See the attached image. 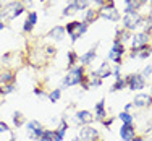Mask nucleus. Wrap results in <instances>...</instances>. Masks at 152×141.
Masks as SVG:
<instances>
[{
	"mask_svg": "<svg viewBox=\"0 0 152 141\" xmlns=\"http://www.w3.org/2000/svg\"><path fill=\"white\" fill-rule=\"evenodd\" d=\"M83 75H84V67H83V65H76V67H73L66 73V76L63 78V86L66 88V86H76V84H79Z\"/></svg>",
	"mask_w": 152,
	"mask_h": 141,
	"instance_id": "f257e3e1",
	"label": "nucleus"
},
{
	"mask_svg": "<svg viewBox=\"0 0 152 141\" xmlns=\"http://www.w3.org/2000/svg\"><path fill=\"white\" fill-rule=\"evenodd\" d=\"M2 10H3V13H5V18L13 20V18L20 16L21 13L24 12V5H23V2H20V0H18V2L15 0V2H10V3H7V5H3Z\"/></svg>",
	"mask_w": 152,
	"mask_h": 141,
	"instance_id": "f03ea898",
	"label": "nucleus"
},
{
	"mask_svg": "<svg viewBox=\"0 0 152 141\" xmlns=\"http://www.w3.org/2000/svg\"><path fill=\"white\" fill-rule=\"evenodd\" d=\"M141 21H142V16L137 12L126 13V15L123 16V24H125V29H128V31H133L134 28H137L141 24Z\"/></svg>",
	"mask_w": 152,
	"mask_h": 141,
	"instance_id": "7ed1b4c3",
	"label": "nucleus"
},
{
	"mask_svg": "<svg viewBox=\"0 0 152 141\" xmlns=\"http://www.w3.org/2000/svg\"><path fill=\"white\" fill-rule=\"evenodd\" d=\"M99 16L104 18V20H108V21H118L120 20V12L115 7L104 5L99 8Z\"/></svg>",
	"mask_w": 152,
	"mask_h": 141,
	"instance_id": "20e7f679",
	"label": "nucleus"
},
{
	"mask_svg": "<svg viewBox=\"0 0 152 141\" xmlns=\"http://www.w3.org/2000/svg\"><path fill=\"white\" fill-rule=\"evenodd\" d=\"M126 86H128L131 91H137V89H142L146 84V79L142 78V75H129L125 78Z\"/></svg>",
	"mask_w": 152,
	"mask_h": 141,
	"instance_id": "39448f33",
	"label": "nucleus"
},
{
	"mask_svg": "<svg viewBox=\"0 0 152 141\" xmlns=\"http://www.w3.org/2000/svg\"><path fill=\"white\" fill-rule=\"evenodd\" d=\"M44 126H42L41 122H37V120H31L29 123H28V135L31 136V138H34V140H39L42 136V133H44Z\"/></svg>",
	"mask_w": 152,
	"mask_h": 141,
	"instance_id": "423d86ee",
	"label": "nucleus"
},
{
	"mask_svg": "<svg viewBox=\"0 0 152 141\" xmlns=\"http://www.w3.org/2000/svg\"><path fill=\"white\" fill-rule=\"evenodd\" d=\"M99 136V131L92 126H83L79 131V141H96V138Z\"/></svg>",
	"mask_w": 152,
	"mask_h": 141,
	"instance_id": "0eeeda50",
	"label": "nucleus"
},
{
	"mask_svg": "<svg viewBox=\"0 0 152 141\" xmlns=\"http://www.w3.org/2000/svg\"><path fill=\"white\" fill-rule=\"evenodd\" d=\"M15 79H16V75L10 68H3L0 71V84H15Z\"/></svg>",
	"mask_w": 152,
	"mask_h": 141,
	"instance_id": "6e6552de",
	"label": "nucleus"
},
{
	"mask_svg": "<svg viewBox=\"0 0 152 141\" xmlns=\"http://www.w3.org/2000/svg\"><path fill=\"white\" fill-rule=\"evenodd\" d=\"M75 118L79 125H89L94 122V115L89 110H78L75 115Z\"/></svg>",
	"mask_w": 152,
	"mask_h": 141,
	"instance_id": "1a4fd4ad",
	"label": "nucleus"
},
{
	"mask_svg": "<svg viewBox=\"0 0 152 141\" xmlns=\"http://www.w3.org/2000/svg\"><path fill=\"white\" fill-rule=\"evenodd\" d=\"M120 136L123 141H131L134 138V125L133 123H123L120 126Z\"/></svg>",
	"mask_w": 152,
	"mask_h": 141,
	"instance_id": "9d476101",
	"label": "nucleus"
},
{
	"mask_svg": "<svg viewBox=\"0 0 152 141\" xmlns=\"http://www.w3.org/2000/svg\"><path fill=\"white\" fill-rule=\"evenodd\" d=\"M149 42V34L147 32H139V34H134L131 39V44H133V49H139V47L146 46Z\"/></svg>",
	"mask_w": 152,
	"mask_h": 141,
	"instance_id": "9b49d317",
	"label": "nucleus"
},
{
	"mask_svg": "<svg viewBox=\"0 0 152 141\" xmlns=\"http://www.w3.org/2000/svg\"><path fill=\"white\" fill-rule=\"evenodd\" d=\"M36 23H37V13H36V12H28L26 21H24V26H23V31L24 32H32Z\"/></svg>",
	"mask_w": 152,
	"mask_h": 141,
	"instance_id": "f8f14e48",
	"label": "nucleus"
},
{
	"mask_svg": "<svg viewBox=\"0 0 152 141\" xmlns=\"http://www.w3.org/2000/svg\"><path fill=\"white\" fill-rule=\"evenodd\" d=\"M133 104L136 107H149L152 106V96H149V94H137L134 101H133Z\"/></svg>",
	"mask_w": 152,
	"mask_h": 141,
	"instance_id": "ddd939ff",
	"label": "nucleus"
},
{
	"mask_svg": "<svg viewBox=\"0 0 152 141\" xmlns=\"http://www.w3.org/2000/svg\"><path fill=\"white\" fill-rule=\"evenodd\" d=\"M66 130H68V122L65 120H61L60 122V125L57 126L53 131H55V136H53V141H63V138H65V133H66Z\"/></svg>",
	"mask_w": 152,
	"mask_h": 141,
	"instance_id": "4468645a",
	"label": "nucleus"
},
{
	"mask_svg": "<svg viewBox=\"0 0 152 141\" xmlns=\"http://www.w3.org/2000/svg\"><path fill=\"white\" fill-rule=\"evenodd\" d=\"M96 57H97V52H96V47H94V49L88 50L86 54H83V55L79 57V60H78V62L81 63L83 67H84V65H89V63H92Z\"/></svg>",
	"mask_w": 152,
	"mask_h": 141,
	"instance_id": "2eb2a0df",
	"label": "nucleus"
},
{
	"mask_svg": "<svg viewBox=\"0 0 152 141\" xmlns=\"http://www.w3.org/2000/svg\"><path fill=\"white\" fill-rule=\"evenodd\" d=\"M47 37L55 39V41H61V39L65 37V28H63V26H55V28H52V29L47 32Z\"/></svg>",
	"mask_w": 152,
	"mask_h": 141,
	"instance_id": "dca6fc26",
	"label": "nucleus"
},
{
	"mask_svg": "<svg viewBox=\"0 0 152 141\" xmlns=\"http://www.w3.org/2000/svg\"><path fill=\"white\" fill-rule=\"evenodd\" d=\"M99 10H96V8H89L88 12H86V15H84V23H88V24H92L94 21H97L99 20Z\"/></svg>",
	"mask_w": 152,
	"mask_h": 141,
	"instance_id": "f3484780",
	"label": "nucleus"
},
{
	"mask_svg": "<svg viewBox=\"0 0 152 141\" xmlns=\"http://www.w3.org/2000/svg\"><path fill=\"white\" fill-rule=\"evenodd\" d=\"M92 75H96L97 78L104 79V78H108V76H110V75H112V70L108 68V63H107V62H104V63L99 67V70H97L96 73H92Z\"/></svg>",
	"mask_w": 152,
	"mask_h": 141,
	"instance_id": "a211bd4d",
	"label": "nucleus"
},
{
	"mask_svg": "<svg viewBox=\"0 0 152 141\" xmlns=\"http://www.w3.org/2000/svg\"><path fill=\"white\" fill-rule=\"evenodd\" d=\"M96 117L99 118V120H104V118L107 117V112H105V101H100V102H97V106H96Z\"/></svg>",
	"mask_w": 152,
	"mask_h": 141,
	"instance_id": "6ab92c4d",
	"label": "nucleus"
},
{
	"mask_svg": "<svg viewBox=\"0 0 152 141\" xmlns=\"http://www.w3.org/2000/svg\"><path fill=\"white\" fill-rule=\"evenodd\" d=\"M66 59H68V70H71L73 67H76V63H78L79 57H78V54H76L75 50H68Z\"/></svg>",
	"mask_w": 152,
	"mask_h": 141,
	"instance_id": "aec40b11",
	"label": "nucleus"
},
{
	"mask_svg": "<svg viewBox=\"0 0 152 141\" xmlns=\"http://www.w3.org/2000/svg\"><path fill=\"white\" fill-rule=\"evenodd\" d=\"M151 54H152V47L149 44H146V46L139 47V54H137V57H139V59H147Z\"/></svg>",
	"mask_w": 152,
	"mask_h": 141,
	"instance_id": "412c9836",
	"label": "nucleus"
},
{
	"mask_svg": "<svg viewBox=\"0 0 152 141\" xmlns=\"http://www.w3.org/2000/svg\"><path fill=\"white\" fill-rule=\"evenodd\" d=\"M24 122H26V118H24V115L21 114V112H15V115H13V123H15L16 128H20V126L24 125Z\"/></svg>",
	"mask_w": 152,
	"mask_h": 141,
	"instance_id": "4be33fe9",
	"label": "nucleus"
},
{
	"mask_svg": "<svg viewBox=\"0 0 152 141\" xmlns=\"http://www.w3.org/2000/svg\"><path fill=\"white\" fill-rule=\"evenodd\" d=\"M129 37H131L129 31H128V29H121V31H117V37H115V39H117V41H120L121 44H123V42L128 41Z\"/></svg>",
	"mask_w": 152,
	"mask_h": 141,
	"instance_id": "5701e85b",
	"label": "nucleus"
},
{
	"mask_svg": "<svg viewBox=\"0 0 152 141\" xmlns=\"http://www.w3.org/2000/svg\"><path fill=\"white\" fill-rule=\"evenodd\" d=\"M79 10L76 8V5L73 2L70 3L68 7H65V10H63V13H61V16H68V15H75V13H78Z\"/></svg>",
	"mask_w": 152,
	"mask_h": 141,
	"instance_id": "b1692460",
	"label": "nucleus"
},
{
	"mask_svg": "<svg viewBox=\"0 0 152 141\" xmlns=\"http://www.w3.org/2000/svg\"><path fill=\"white\" fill-rule=\"evenodd\" d=\"M13 91H15V84H0V96H7Z\"/></svg>",
	"mask_w": 152,
	"mask_h": 141,
	"instance_id": "393cba45",
	"label": "nucleus"
},
{
	"mask_svg": "<svg viewBox=\"0 0 152 141\" xmlns=\"http://www.w3.org/2000/svg\"><path fill=\"white\" fill-rule=\"evenodd\" d=\"M91 2H92V0H73V3L76 5V8H78V10L88 8V7L91 5Z\"/></svg>",
	"mask_w": 152,
	"mask_h": 141,
	"instance_id": "a878e982",
	"label": "nucleus"
},
{
	"mask_svg": "<svg viewBox=\"0 0 152 141\" xmlns=\"http://www.w3.org/2000/svg\"><path fill=\"white\" fill-rule=\"evenodd\" d=\"M78 24H79V21H70L66 26H63V28H65V32H68V34H73V32L78 29Z\"/></svg>",
	"mask_w": 152,
	"mask_h": 141,
	"instance_id": "bb28decb",
	"label": "nucleus"
},
{
	"mask_svg": "<svg viewBox=\"0 0 152 141\" xmlns=\"http://www.w3.org/2000/svg\"><path fill=\"white\" fill-rule=\"evenodd\" d=\"M60 96H61V89H52L49 93V101L50 102H57L60 99Z\"/></svg>",
	"mask_w": 152,
	"mask_h": 141,
	"instance_id": "cd10ccee",
	"label": "nucleus"
},
{
	"mask_svg": "<svg viewBox=\"0 0 152 141\" xmlns=\"http://www.w3.org/2000/svg\"><path fill=\"white\" fill-rule=\"evenodd\" d=\"M108 59L113 60L117 65H120V63H121V54H120V52H115V50H110V54H108Z\"/></svg>",
	"mask_w": 152,
	"mask_h": 141,
	"instance_id": "c85d7f7f",
	"label": "nucleus"
},
{
	"mask_svg": "<svg viewBox=\"0 0 152 141\" xmlns=\"http://www.w3.org/2000/svg\"><path fill=\"white\" fill-rule=\"evenodd\" d=\"M125 86H126V81L120 78V79H117V81H115V84H113V86H112V91H121V89L125 88Z\"/></svg>",
	"mask_w": 152,
	"mask_h": 141,
	"instance_id": "c756f323",
	"label": "nucleus"
},
{
	"mask_svg": "<svg viewBox=\"0 0 152 141\" xmlns=\"http://www.w3.org/2000/svg\"><path fill=\"white\" fill-rule=\"evenodd\" d=\"M120 120L123 123H133V115L128 114V112H121L120 114Z\"/></svg>",
	"mask_w": 152,
	"mask_h": 141,
	"instance_id": "7c9ffc66",
	"label": "nucleus"
},
{
	"mask_svg": "<svg viewBox=\"0 0 152 141\" xmlns=\"http://www.w3.org/2000/svg\"><path fill=\"white\" fill-rule=\"evenodd\" d=\"M44 49H45V55H47V57H53V55H57V49H55L53 46H45Z\"/></svg>",
	"mask_w": 152,
	"mask_h": 141,
	"instance_id": "2f4dec72",
	"label": "nucleus"
},
{
	"mask_svg": "<svg viewBox=\"0 0 152 141\" xmlns=\"http://www.w3.org/2000/svg\"><path fill=\"white\" fill-rule=\"evenodd\" d=\"M89 84H91V86H100V84H102V79L97 78L96 75H92V78H91V81H89Z\"/></svg>",
	"mask_w": 152,
	"mask_h": 141,
	"instance_id": "473e14b6",
	"label": "nucleus"
},
{
	"mask_svg": "<svg viewBox=\"0 0 152 141\" xmlns=\"http://www.w3.org/2000/svg\"><path fill=\"white\" fill-rule=\"evenodd\" d=\"M2 133H12L10 128H8V125H7L5 122H0V135H2Z\"/></svg>",
	"mask_w": 152,
	"mask_h": 141,
	"instance_id": "72a5a7b5",
	"label": "nucleus"
},
{
	"mask_svg": "<svg viewBox=\"0 0 152 141\" xmlns=\"http://www.w3.org/2000/svg\"><path fill=\"white\" fill-rule=\"evenodd\" d=\"M151 73H152V65H149V67L144 68V71H142V78H144V79L149 78V76H151Z\"/></svg>",
	"mask_w": 152,
	"mask_h": 141,
	"instance_id": "f704fd0d",
	"label": "nucleus"
},
{
	"mask_svg": "<svg viewBox=\"0 0 152 141\" xmlns=\"http://www.w3.org/2000/svg\"><path fill=\"white\" fill-rule=\"evenodd\" d=\"M151 29H152V12H151L149 18H147V28H146V31H144V32H147V34H149Z\"/></svg>",
	"mask_w": 152,
	"mask_h": 141,
	"instance_id": "c9c22d12",
	"label": "nucleus"
},
{
	"mask_svg": "<svg viewBox=\"0 0 152 141\" xmlns=\"http://www.w3.org/2000/svg\"><path fill=\"white\" fill-rule=\"evenodd\" d=\"M112 75L115 76V79H120V78H121V76H120V65H117V67H115V70L112 71Z\"/></svg>",
	"mask_w": 152,
	"mask_h": 141,
	"instance_id": "e433bc0d",
	"label": "nucleus"
},
{
	"mask_svg": "<svg viewBox=\"0 0 152 141\" xmlns=\"http://www.w3.org/2000/svg\"><path fill=\"white\" fill-rule=\"evenodd\" d=\"M137 54H139V49H131L129 57H131V59H134V57H137Z\"/></svg>",
	"mask_w": 152,
	"mask_h": 141,
	"instance_id": "4c0bfd02",
	"label": "nucleus"
},
{
	"mask_svg": "<svg viewBox=\"0 0 152 141\" xmlns=\"http://www.w3.org/2000/svg\"><path fill=\"white\" fill-rule=\"evenodd\" d=\"M34 94H37V96H44L45 93H44V89H41V88H36V89H34Z\"/></svg>",
	"mask_w": 152,
	"mask_h": 141,
	"instance_id": "58836bf2",
	"label": "nucleus"
},
{
	"mask_svg": "<svg viewBox=\"0 0 152 141\" xmlns=\"http://www.w3.org/2000/svg\"><path fill=\"white\" fill-rule=\"evenodd\" d=\"M92 2H94V3H97L99 7H104V5L107 3V0H92Z\"/></svg>",
	"mask_w": 152,
	"mask_h": 141,
	"instance_id": "ea45409f",
	"label": "nucleus"
},
{
	"mask_svg": "<svg viewBox=\"0 0 152 141\" xmlns=\"http://www.w3.org/2000/svg\"><path fill=\"white\" fill-rule=\"evenodd\" d=\"M10 57H12V54H10V52H8V54H5V55L2 57V62H3V63H5V62H8V60H10Z\"/></svg>",
	"mask_w": 152,
	"mask_h": 141,
	"instance_id": "a19ab883",
	"label": "nucleus"
},
{
	"mask_svg": "<svg viewBox=\"0 0 152 141\" xmlns=\"http://www.w3.org/2000/svg\"><path fill=\"white\" fill-rule=\"evenodd\" d=\"M131 141H146L144 138H141V136H134V138H133Z\"/></svg>",
	"mask_w": 152,
	"mask_h": 141,
	"instance_id": "79ce46f5",
	"label": "nucleus"
},
{
	"mask_svg": "<svg viewBox=\"0 0 152 141\" xmlns=\"http://www.w3.org/2000/svg\"><path fill=\"white\" fill-rule=\"evenodd\" d=\"M131 107H133V104H126V106H125V112H128Z\"/></svg>",
	"mask_w": 152,
	"mask_h": 141,
	"instance_id": "37998d69",
	"label": "nucleus"
},
{
	"mask_svg": "<svg viewBox=\"0 0 152 141\" xmlns=\"http://www.w3.org/2000/svg\"><path fill=\"white\" fill-rule=\"evenodd\" d=\"M5 28H7V24L3 23V21H0V31H2V29H5Z\"/></svg>",
	"mask_w": 152,
	"mask_h": 141,
	"instance_id": "c03bdc74",
	"label": "nucleus"
},
{
	"mask_svg": "<svg viewBox=\"0 0 152 141\" xmlns=\"http://www.w3.org/2000/svg\"><path fill=\"white\" fill-rule=\"evenodd\" d=\"M39 141H52V140H49V138H39Z\"/></svg>",
	"mask_w": 152,
	"mask_h": 141,
	"instance_id": "a18cd8bd",
	"label": "nucleus"
},
{
	"mask_svg": "<svg viewBox=\"0 0 152 141\" xmlns=\"http://www.w3.org/2000/svg\"><path fill=\"white\" fill-rule=\"evenodd\" d=\"M71 141H79V138H73V140H71Z\"/></svg>",
	"mask_w": 152,
	"mask_h": 141,
	"instance_id": "49530a36",
	"label": "nucleus"
},
{
	"mask_svg": "<svg viewBox=\"0 0 152 141\" xmlns=\"http://www.w3.org/2000/svg\"><path fill=\"white\" fill-rule=\"evenodd\" d=\"M39 2H45V0H39Z\"/></svg>",
	"mask_w": 152,
	"mask_h": 141,
	"instance_id": "de8ad7c7",
	"label": "nucleus"
},
{
	"mask_svg": "<svg viewBox=\"0 0 152 141\" xmlns=\"http://www.w3.org/2000/svg\"><path fill=\"white\" fill-rule=\"evenodd\" d=\"M8 141H13V138H12V140H8Z\"/></svg>",
	"mask_w": 152,
	"mask_h": 141,
	"instance_id": "09e8293b",
	"label": "nucleus"
},
{
	"mask_svg": "<svg viewBox=\"0 0 152 141\" xmlns=\"http://www.w3.org/2000/svg\"><path fill=\"white\" fill-rule=\"evenodd\" d=\"M151 3H152V0H151Z\"/></svg>",
	"mask_w": 152,
	"mask_h": 141,
	"instance_id": "8fccbe9b",
	"label": "nucleus"
}]
</instances>
